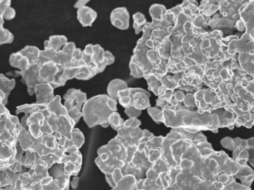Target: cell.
<instances>
[{"label": "cell", "instance_id": "1", "mask_svg": "<svg viewBox=\"0 0 254 190\" xmlns=\"http://www.w3.org/2000/svg\"><path fill=\"white\" fill-rule=\"evenodd\" d=\"M168 170L152 164L135 190H252L237 182L239 167L229 155L215 151L207 140H188L172 155Z\"/></svg>", "mask_w": 254, "mask_h": 190}, {"label": "cell", "instance_id": "2", "mask_svg": "<svg viewBox=\"0 0 254 190\" xmlns=\"http://www.w3.org/2000/svg\"><path fill=\"white\" fill-rule=\"evenodd\" d=\"M171 127L182 128L192 134L201 131L218 132L220 128V121L216 114L204 113L201 115L198 112H191L189 109L181 107L176 110Z\"/></svg>", "mask_w": 254, "mask_h": 190}, {"label": "cell", "instance_id": "3", "mask_svg": "<svg viewBox=\"0 0 254 190\" xmlns=\"http://www.w3.org/2000/svg\"><path fill=\"white\" fill-rule=\"evenodd\" d=\"M240 67L238 55L229 61L214 60L207 61L204 65L203 83L215 91L219 85L231 80Z\"/></svg>", "mask_w": 254, "mask_h": 190}, {"label": "cell", "instance_id": "4", "mask_svg": "<svg viewBox=\"0 0 254 190\" xmlns=\"http://www.w3.org/2000/svg\"><path fill=\"white\" fill-rule=\"evenodd\" d=\"M108 98L107 95L96 96L85 103L82 113L88 127L92 128L98 124L106 128L110 126L108 120L113 112L107 105Z\"/></svg>", "mask_w": 254, "mask_h": 190}, {"label": "cell", "instance_id": "5", "mask_svg": "<svg viewBox=\"0 0 254 190\" xmlns=\"http://www.w3.org/2000/svg\"><path fill=\"white\" fill-rule=\"evenodd\" d=\"M195 105L198 112L201 115L204 113H213L217 109L225 108L226 105L219 99L213 89H203L196 91L194 94Z\"/></svg>", "mask_w": 254, "mask_h": 190}, {"label": "cell", "instance_id": "6", "mask_svg": "<svg viewBox=\"0 0 254 190\" xmlns=\"http://www.w3.org/2000/svg\"><path fill=\"white\" fill-rule=\"evenodd\" d=\"M231 102L239 110L249 112L254 108V80L252 79L246 86L237 85L231 96Z\"/></svg>", "mask_w": 254, "mask_h": 190}, {"label": "cell", "instance_id": "7", "mask_svg": "<svg viewBox=\"0 0 254 190\" xmlns=\"http://www.w3.org/2000/svg\"><path fill=\"white\" fill-rule=\"evenodd\" d=\"M237 20L224 17L220 13H216L208 22V26L212 31H219L225 34H230L235 29V24Z\"/></svg>", "mask_w": 254, "mask_h": 190}, {"label": "cell", "instance_id": "8", "mask_svg": "<svg viewBox=\"0 0 254 190\" xmlns=\"http://www.w3.org/2000/svg\"><path fill=\"white\" fill-rule=\"evenodd\" d=\"M248 1H219V10L224 17L230 18L234 20L240 19V10L243 4Z\"/></svg>", "mask_w": 254, "mask_h": 190}, {"label": "cell", "instance_id": "9", "mask_svg": "<svg viewBox=\"0 0 254 190\" xmlns=\"http://www.w3.org/2000/svg\"><path fill=\"white\" fill-rule=\"evenodd\" d=\"M224 109L226 110L231 111L234 112L236 115V124L235 126L238 127H246V128H251L254 126V108L252 110L249 112H242L237 109V106L234 103H231L225 106Z\"/></svg>", "mask_w": 254, "mask_h": 190}, {"label": "cell", "instance_id": "10", "mask_svg": "<svg viewBox=\"0 0 254 190\" xmlns=\"http://www.w3.org/2000/svg\"><path fill=\"white\" fill-rule=\"evenodd\" d=\"M240 17L246 26V31H254V1H248L243 4L240 8Z\"/></svg>", "mask_w": 254, "mask_h": 190}, {"label": "cell", "instance_id": "11", "mask_svg": "<svg viewBox=\"0 0 254 190\" xmlns=\"http://www.w3.org/2000/svg\"><path fill=\"white\" fill-rule=\"evenodd\" d=\"M66 97H68V99L65 101V106L68 111H80L82 105L86 102V94L80 90L71 89L67 92Z\"/></svg>", "mask_w": 254, "mask_h": 190}, {"label": "cell", "instance_id": "12", "mask_svg": "<svg viewBox=\"0 0 254 190\" xmlns=\"http://www.w3.org/2000/svg\"><path fill=\"white\" fill-rule=\"evenodd\" d=\"M111 22L116 28L121 30H126L129 24V15L125 7L115 9L111 14Z\"/></svg>", "mask_w": 254, "mask_h": 190}, {"label": "cell", "instance_id": "13", "mask_svg": "<svg viewBox=\"0 0 254 190\" xmlns=\"http://www.w3.org/2000/svg\"><path fill=\"white\" fill-rule=\"evenodd\" d=\"M133 106L138 110H143L150 107L149 94L142 89H131Z\"/></svg>", "mask_w": 254, "mask_h": 190}, {"label": "cell", "instance_id": "14", "mask_svg": "<svg viewBox=\"0 0 254 190\" xmlns=\"http://www.w3.org/2000/svg\"><path fill=\"white\" fill-rule=\"evenodd\" d=\"M213 113L216 114L219 116L220 128L226 127L229 129H233L235 127L236 115L234 112L222 108V109L214 111Z\"/></svg>", "mask_w": 254, "mask_h": 190}, {"label": "cell", "instance_id": "15", "mask_svg": "<svg viewBox=\"0 0 254 190\" xmlns=\"http://www.w3.org/2000/svg\"><path fill=\"white\" fill-rule=\"evenodd\" d=\"M96 12L89 7H81L77 11V19L83 27L90 26L96 19Z\"/></svg>", "mask_w": 254, "mask_h": 190}, {"label": "cell", "instance_id": "16", "mask_svg": "<svg viewBox=\"0 0 254 190\" xmlns=\"http://www.w3.org/2000/svg\"><path fill=\"white\" fill-rule=\"evenodd\" d=\"M236 178L241 182L242 185L246 188H251L254 181V170L249 167V164L243 167H239V173Z\"/></svg>", "mask_w": 254, "mask_h": 190}, {"label": "cell", "instance_id": "17", "mask_svg": "<svg viewBox=\"0 0 254 190\" xmlns=\"http://www.w3.org/2000/svg\"><path fill=\"white\" fill-rule=\"evenodd\" d=\"M238 63L243 71L254 80V55H238Z\"/></svg>", "mask_w": 254, "mask_h": 190}, {"label": "cell", "instance_id": "18", "mask_svg": "<svg viewBox=\"0 0 254 190\" xmlns=\"http://www.w3.org/2000/svg\"><path fill=\"white\" fill-rule=\"evenodd\" d=\"M233 158L234 162L238 167L247 165L249 161V150L243 146H237L233 151Z\"/></svg>", "mask_w": 254, "mask_h": 190}, {"label": "cell", "instance_id": "19", "mask_svg": "<svg viewBox=\"0 0 254 190\" xmlns=\"http://www.w3.org/2000/svg\"><path fill=\"white\" fill-rule=\"evenodd\" d=\"M219 9V1H201V4L198 6V13L206 17H211L216 14Z\"/></svg>", "mask_w": 254, "mask_h": 190}, {"label": "cell", "instance_id": "20", "mask_svg": "<svg viewBox=\"0 0 254 190\" xmlns=\"http://www.w3.org/2000/svg\"><path fill=\"white\" fill-rule=\"evenodd\" d=\"M127 89V83L124 80H113L108 86V94L110 98L113 100L119 99V92L121 91Z\"/></svg>", "mask_w": 254, "mask_h": 190}, {"label": "cell", "instance_id": "21", "mask_svg": "<svg viewBox=\"0 0 254 190\" xmlns=\"http://www.w3.org/2000/svg\"><path fill=\"white\" fill-rule=\"evenodd\" d=\"M137 179L133 176H126L118 182L111 190H134L137 185Z\"/></svg>", "mask_w": 254, "mask_h": 190}, {"label": "cell", "instance_id": "22", "mask_svg": "<svg viewBox=\"0 0 254 190\" xmlns=\"http://www.w3.org/2000/svg\"><path fill=\"white\" fill-rule=\"evenodd\" d=\"M167 11L165 7L161 4H153L149 9V13H150L152 19L158 21H161L163 16L167 13Z\"/></svg>", "mask_w": 254, "mask_h": 190}, {"label": "cell", "instance_id": "23", "mask_svg": "<svg viewBox=\"0 0 254 190\" xmlns=\"http://www.w3.org/2000/svg\"><path fill=\"white\" fill-rule=\"evenodd\" d=\"M109 124L116 131H119L124 127L125 121L121 118L120 115L117 112L111 114L108 120Z\"/></svg>", "mask_w": 254, "mask_h": 190}, {"label": "cell", "instance_id": "24", "mask_svg": "<svg viewBox=\"0 0 254 190\" xmlns=\"http://www.w3.org/2000/svg\"><path fill=\"white\" fill-rule=\"evenodd\" d=\"M133 17H134V21L133 27H134V30H135L136 34H138L139 33L141 32L143 26L146 25V20L145 19V16L141 13H135L133 16Z\"/></svg>", "mask_w": 254, "mask_h": 190}, {"label": "cell", "instance_id": "25", "mask_svg": "<svg viewBox=\"0 0 254 190\" xmlns=\"http://www.w3.org/2000/svg\"><path fill=\"white\" fill-rule=\"evenodd\" d=\"M148 113L157 124H161V123L164 122L162 111L159 110L156 108L149 107L148 109Z\"/></svg>", "mask_w": 254, "mask_h": 190}, {"label": "cell", "instance_id": "26", "mask_svg": "<svg viewBox=\"0 0 254 190\" xmlns=\"http://www.w3.org/2000/svg\"><path fill=\"white\" fill-rule=\"evenodd\" d=\"M130 69H131V75L135 77V78H140V77L144 75L143 71L140 70L139 65H136V64L134 63L132 58H131V63H130Z\"/></svg>", "mask_w": 254, "mask_h": 190}, {"label": "cell", "instance_id": "27", "mask_svg": "<svg viewBox=\"0 0 254 190\" xmlns=\"http://www.w3.org/2000/svg\"><path fill=\"white\" fill-rule=\"evenodd\" d=\"M248 146H249V163L254 168V137L247 139Z\"/></svg>", "mask_w": 254, "mask_h": 190}, {"label": "cell", "instance_id": "28", "mask_svg": "<svg viewBox=\"0 0 254 190\" xmlns=\"http://www.w3.org/2000/svg\"><path fill=\"white\" fill-rule=\"evenodd\" d=\"M221 144H222L224 148L230 151H234L236 148L234 138L231 137H226L222 139L221 140Z\"/></svg>", "mask_w": 254, "mask_h": 190}, {"label": "cell", "instance_id": "29", "mask_svg": "<svg viewBox=\"0 0 254 190\" xmlns=\"http://www.w3.org/2000/svg\"><path fill=\"white\" fill-rule=\"evenodd\" d=\"M140 125V121L137 118H129L128 121H125L123 128H137Z\"/></svg>", "mask_w": 254, "mask_h": 190}, {"label": "cell", "instance_id": "30", "mask_svg": "<svg viewBox=\"0 0 254 190\" xmlns=\"http://www.w3.org/2000/svg\"><path fill=\"white\" fill-rule=\"evenodd\" d=\"M125 112H126L127 116L129 118H137L141 114V111L135 109L134 106L127 108L125 109Z\"/></svg>", "mask_w": 254, "mask_h": 190}, {"label": "cell", "instance_id": "31", "mask_svg": "<svg viewBox=\"0 0 254 190\" xmlns=\"http://www.w3.org/2000/svg\"><path fill=\"white\" fill-rule=\"evenodd\" d=\"M185 106L188 108H195L196 107V105H195V97H194V95L192 94H188L185 96Z\"/></svg>", "mask_w": 254, "mask_h": 190}, {"label": "cell", "instance_id": "32", "mask_svg": "<svg viewBox=\"0 0 254 190\" xmlns=\"http://www.w3.org/2000/svg\"><path fill=\"white\" fill-rule=\"evenodd\" d=\"M104 61L107 63V65H110V64L113 63L115 61V58L111 52H106L105 55H104Z\"/></svg>", "mask_w": 254, "mask_h": 190}, {"label": "cell", "instance_id": "33", "mask_svg": "<svg viewBox=\"0 0 254 190\" xmlns=\"http://www.w3.org/2000/svg\"><path fill=\"white\" fill-rule=\"evenodd\" d=\"M107 105L113 112H116L117 111V101L116 100H113V99L109 97L108 100H107Z\"/></svg>", "mask_w": 254, "mask_h": 190}, {"label": "cell", "instance_id": "34", "mask_svg": "<svg viewBox=\"0 0 254 190\" xmlns=\"http://www.w3.org/2000/svg\"><path fill=\"white\" fill-rule=\"evenodd\" d=\"M173 98L178 102V103H182L185 100V95L183 92H181V91H177V92H175L174 96H173Z\"/></svg>", "mask_w": 254, "mask_h": 190}, {"label": "cell", "instance_id": "35", "mask_svg": "<svg viewBox=\"0 0 254 190\" xmlns=\"http://www.w3.org/2000/svg\"><path fill=\"white\" fill-rule=\"evenodd\" d=\"M235 29L238 30L239 31H244L246 32V26H245L244 23L241 19H238L235 24Z\"/></svg>", "mask_w": 254, "mask_h": 190}, {"label": "cell", "instance_id": "36", "mask_svg": "<svg viewBox=\"0 0 254 190\" xmlns=\"http://www.w3.org/2000/svg\"><path fill=\"white\" fill-rule=\"evenodd\" d=\"M173 96H174V94H173V92H167V93L165 94V95L164 97H161L163 100H165L167 103H170L172 99H173Z\"/></svg>", "mask_w": 254, "mask_h": 190}, {"label": "cell", "instance_id": "37", "mask_svg": "<svg viewBox=\"0 0 254 190\" xmlns=\"http://www.w3.org/2000/svg\"><path fill=\"white\" fill-rule=\"evenodd\" d=\"M89 2V1H77V3H76L75 5H74V7H77V8L80 9L81 8V7H85V4H86V3Z\"/></svg>", "mask_w": 254, "mask_h": 190}, {"label": "cell", "instance_id": "38", "mask_svg": "<svg viewBox=\"0 0 254 190\" xmlns=\"http://www.w3.org/2000/svg\"><path fill=\"white\" fill-rule=\"evenodd\" d=\"M79 179L77 177L74 178L73 179L72 182H71V185L73 189H76L77 188V185H78Z\"/></svg>", "mask_w": 254, "mask_h": 190}, {"label": "cell", "instance_id": "39", "mask_svg": "<svg viewBox=\"0 0 254 190\" xmlns=\"http://www.w3.org/2000/svg\"><path fill=\"white\" fill-rule=\"evenodd\" d=\"M246 32H247V31H246ZM249 33L251 34V35H252V37H253L254 40V31H250V32Z\"/></svg>", "mask_w": 254, "mask_h": 190}]
</instances>
